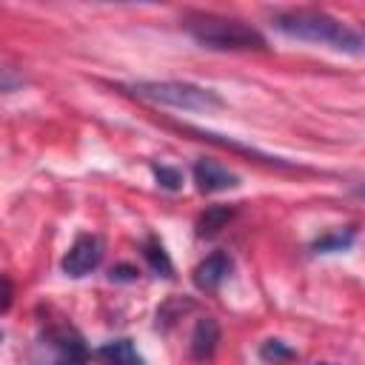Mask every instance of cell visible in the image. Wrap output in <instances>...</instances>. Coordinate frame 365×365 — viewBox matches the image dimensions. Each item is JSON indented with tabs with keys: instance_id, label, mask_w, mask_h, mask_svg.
I'll list each match as a JSON object with an SVG mask.
<instances>
[{
	"instance_id": "5b68a950",
	"label": "cell",
	"mask_w": 365,
	"mask_h": 365,
	"mask_svg": "<svg viewBox=\"0 0 365 365\" xmlns=\"http://www.w3.org/2000/svg\"><path fill=\"white\" fill-rule=\"evenodd\" d=\"M100 259H103V242H100V237L80 234L71 242V248L66 251V257H63L60 265H63V271L68 277H86L88 271H94L100 265Z\"/></svg>"
},
{
	"instance_id": "5bb4252c",
	"label": "cell",
	"mask_w": 365,
	"mask_h": 365,
	"mask_svg": "<svg viewBox=\"0 0 365 365\" xmlns=\"http://www.w3.org/2000/svg\"><path fill=\"white\" fill-rule=\"evenodd\" d=\"M151 171H154L157 185L165 188V191H177L182 185V174L177 168H171V165H151Z\"/></svg>"
},
{
	"instance_id": "3957f363",
	"label": "cell",
	"mask_w": 365,
	"mask_h": 365,
	"mask_svg": "<svg viewBox=\"0 0 365 365\" xmlns=\"http://www.w3.org/2000/svg\"><path fill=\"white\" fill-rule=\"evenodd\" d=\"M123 91H128L137 100L168 106V108H180V111H214V108H222V97L217 91L194 86V83H185V80H140V83L123 86Z\"/></svg>"
},
{
	"instance_id": "8992f818",
	"label": "cell",
	"mask_w": 365,
	"mask_h": 365,
	"mask_svg": "<svg viewBox=\"0 0 365 365\" xmlns=\"http://www.w3.org/2000/svg\"><path fill=\"white\" fill-rule=\"evenodd\" d=\"M194 185H197L200 194H220V191L237 188L240 185V177L234 171H228L225 165L202 157V160L194 163Z\"/></svg>"
},
{
	"instance_id": "ac0fdd59",
	"label": "cell",
	"mask_w": 365,
	"mask_h": 365,
	"mask_svg": "<svg viewBox=\"0 0 365 365\" xmlns=\"http://www.w3.org/2000/svg\"><path fill=\"white\" fill-rule=\"evenodd\" d=\"M317 365H328V362H317Z\"/></svg>"
},
{
	"instance_id": "ba28073f",
	"label": "cell",
	"mask_w": 365,
	"mask_h": 365,
	"mask_svg": "<svg viewBox=\"0 0 365 365\" xmlns=\"http://www.w3.org/2000/svg\"><path fill=\"white\" fill-rule=\"evenodd\" d=\"M91 359H94L97 365H143V356L137 354L134 342L125 339V336L103 342V345L91 354Z\"/></svg>"
},
{
	"instance_id": "2e32d148",
	"label": "cell",
	"mask_w": 365,
	"mask_h": 365,
	"mask_svg": "<svg viewBox=\"0 0 365 365\" xmlns=\"http://www.w3.org/2000/svg\"><path fill=\"white\" fill-rule=\"evenodd\" d=\"M9 308H11V279L3 277V305H0V311L6 314Z\"/></svg>"
},
{
	"instance_id": "9a60e30c",
	"label": "cell",
	"mask_w": 365,
	"mask_h": 365,
	"mask_svg": "<svg viewBox=\"0 0 365 365\" xmlns=\"http://www.w3.org/2000/svg\"><path fill=\"white\" fill-rule=\"evenodd\" d=\"M111 282H134L137 279V268L134 265H114L108 274Z\"/></svg>"
},
{
	"instance_id": "52a82bcc",
	"label": "cell",
	"mask_w": 365,
	"mask_h": 365,
	"mask_svg": "<svg viewBox=\"0 0 365 365\" xmlns=\"http://www.w3.org/2000/svg\"><path fill=\"white\" fill-rule=\"evenodd\" d=\"M231 268H234L231 257H228L225 251H214V254H208L202 262H197L191 279H194V285H197L200 291H217V288L228 279Z\"/></svg>"
},
{
	"instance_id": "6da1fadb",
	"label": "cell",
	"mask_w": 365,
	"mask_h": 365,
	"mask_svg": "<svg viewBox=\"0 0 365 365\" xmlns=\"http://www.w3.org/2000/svg\"><path fill=\"white\" fill-rule=\"evenodd\" d=\"M271 23L285 37L319 43V46H328V48L345 51V54H365V34H359L356 29H351L348 23H342L325 11H317V9L277 11Z\"/></svg>"
},
{
	"instance_id": "30bf717a",
	"label": "cell",
	"mask_w": 365,
	"mask_h": 365,
	"mask_svg": "<svg viewBox=\"0 0 365 365\" xmlns=\"http://www.w3.org/2000/svg\"><path fill=\"white\" fill-rule=\"evenodd\" d=\"M234 217V208L231 205H208L200 220H197V237H214L220 234V228H225Z\"/></svg>"
},
{
	"instance_id": "8fae6325",
	"label": "cell",
	"mask_w": 365,
	"mask_h": 365,
	"mask_svg": "<svg viewBox=\"0 0 365 365\" xmlns=\"http://www.w3.org/2000/svg\"><path fill=\"white\" fill-rule=\"evenodd\" d=\"M354 240H356V228H354V225H348V228H336V231H328V234L317 237V240L311 242V251H314V254L345 251V248L354 245Z\"/></svg>"
},
{
	"instance_id": "7c38bea8",
	"label": "cell",
	"mask_w": 365,
	"mask_h": 365,
	"mask_svg": "<svg viewBox=\"0 0 365 365\" xmlns=\"http://www.w3.org/2000/svg\"><path fill=\"white\" fill-rule=\"evenodd\" d=\"M143 257H145V262H148V268L154 274H160V277H171L174 274V265H171V259H168V254H165V248H163V242L157 237H145Z\"/></svg>"
},
{
	"instance_id": "277c9868",
	"label": "cell",
	"mask_w": 365,
	"mask_h": 365,
	"mask_svg": "<svg viewBox=\"0 0 365 365\" xmlns=\"http://www.w3.org/2000/svg\"><path fill=\"white\" fill-rule=\"evenodd\" d=\"M91 354L94 351L86 348V339L68 325L48 328L34 348L37 365H86Z\"/></svg>"
},
{
	"instance_id": "9c48e42d",
	"label": "cell",
	"mask_w": 365,
	"mask_h": 365,
	"mask_svg": "<svg viewBox=\"0 0 365 365\" xmlns=\"http://www.w3.org/2000/svg\"><path fill=\"white\" fill-rule=\"evenodd\" d=\"M217 342H220V325H217V319H211V317L197 319V325L191 331V356L197 362L211 359L214 351H217Z\"/></svg>"
},
{
	"instance_id": "4fadbf2b",
	"label": "cell",
	"mask_w": 365,
	"mask_h": 365,
	"mask_svg": "<svg viewBox=\"0 0 365 365\" xmlns=\"http://www.w3.org/2000/svg\"><path fill=\"white\" fill-rule=\"evenodd\" d=\"M259 356L265 362H271V365H282V362H291L297 356V351L291 345H285L282 339H265L259 345Z\"/></svg>"
},
{
	"instance_id": "7a4b0ae2",
	"label": "cell",
	"mask_w": 365,
	"mask_h": 365,
	"mask_svg": "<svg viewBox=\"0 0 365 365\" xmlns=\"http://www.w3.org/2000/svg\"><path fill=\"white\" fill-rule=\"evenodd\" d=\"M182 31L197 40L205 48L214 51H265L268 43L265 37L237 20V17H222V14H185L182 17Z\"/></svg>"
},
{
	"instance_id": "e0dca14e",
	"label": "cell",
	"mask_w": 365,
	"mask_h": 365,
	"mask_svg": "<svg viewBox=\"0 0 365 365\" xmlns=\"http://www.w3.org/2000/svg\"><path fill=\"white\" fill-rule=\"evenodd\" d=\"M354 194H356V197H365V185H356V188H354Z\"/></svg>"
}]
</instances>
